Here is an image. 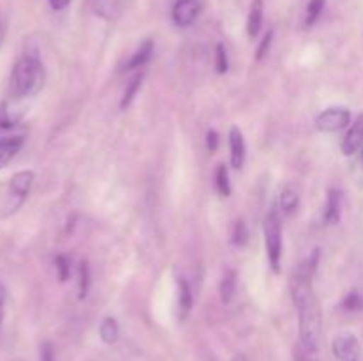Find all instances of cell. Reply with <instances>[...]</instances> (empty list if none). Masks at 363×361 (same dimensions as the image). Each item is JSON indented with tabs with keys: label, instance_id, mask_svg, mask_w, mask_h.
<instances>
[{
	"label": "cell",
	"instance_id": "cell-1",
	"mask_svg": "<svg viewBox=\"0 0 363 361\" xmlns=\"http://www.w3.org/2000/svg\"><path fill=\"white\" fill-rule=\"evenodd\" d=\"M318 258L319 250H315L308 260L298 265L291 278V296H293V303L298 310V321H300V340L307 353L318 350L319 336H321V310H319V301L312 289V275L315 271Z\"/></svg>",
	"mask_w": 363,
	"mask_h": 361
},
{
	"label": "cell",
	"instance_id": "cell-2",
	"mask_svg": "<svg viewBox=\"0 0 363 361\" xmlns=\"http://www.w3.org/2000/svg\"><path fill=\"white\" fill-rule=\"evenodd\" d=\"M45 73L38 53L25 52L14 62L9 74V96L13 99H25L34 96L43 87Z\"/></svg>",
	"mask_w": 363,
	"mask_h": 361
},
{
	"label": "cell",
	"instance_id": "cell-3",
	"mask_svg": "<svg viewBox=\"0 0 363 361\" xmlns=\"http://www.w3.org/2000/svg\"><path fill=\"white\" fill-rule=\"evenodd\" d=\"M34 179L35 173L32 172V170H21V172H16L11 177L9 184H7L6 195H4L2 205H0V216H2V218L14 214V212L23 205L28 193H30Z\"/></svg>",
	"mask_w": 363,
	"mask_h": 361
},
{
	"label": "cell",
	"instance_id": "cell-4",
	"mask_svg": "<svg viewBox=\"0 0 363 361\" xmlns=\"http://www.w3.org/2000/svg\"><path fill=\"white\" fill-rule=\"evenodd\" d=\"M264 244L269 265L273 271L279 273L282 260V225L277 209H272L264 218Z\"/></svg>",
	"mask_w": 363,
	"mask_h": 361
},
{
	"label": "cell",
	"instance_id": "cell-5",
	"mask_svg": "<svg viewBox=\"0 0 363 361\" xmlns=\"http://www.w3.org/2000/svg\"><path fill=\"white\" fill-rule=\"evenodd\" d=\"M315 124H318V130L328 131V133L340 131L351 124V112L344 106H332L319 113Z\"/></svg>",
	"mask_w": 363,
	"mask_h": 361
},
{
	"label": "cell",
	"instance_id": "cell-6",
	"mask_svg": "<svg viewBox=\"0 0 363 361\" xmlns=\"http://www.w3.org/2000/svg\"><path fill=\"white\" fill-rule=\"evenodd\" d=\"M333 354L340 361H358L360 357V342L353 333H340L333 338Z\"/></svg>",
	"mask_w": 363,
	"mask_h": 361
},
{
	"label": "cell",
	"instance_id": "cell-7",
	"mask_svg": "<svg viewBox=\"0 0 363 361\" xmlns=\"http://www.w3.org/2000/svg\"><path fill=\"white\" fill-rule=\"evenodd\" d=\"M201 13V0H176L172 7V20L177 27H191Z\"/></svg>",
	"mask_w": 363,
	"mask_h": 361
},
{
	"label": "cell",
	"instance_id": "cell-8",
	"mask_svg": "<svg viewBox=\"0 0 363 361\" xmlns=\"http://www.w3.org/2000/svg\"><path fill=\"white\" fill-rule=\"evenodd\" d=\"M229 147H230V165L233 168H243L245 158H247V145H245L243 133L238 126H233L229 131Z\"/></svg>",
	"mask_w": 363,
	"mask_h": 361
},
{
	"label": "cell",
	"instance_id": "cell-9",
	"mask_svg": "<svg viewBox=\"0 0 363 361\" xmlns=\"http://www.w3.org/2000/svg\"><path fill=\"white\" fill-rule=\"evenodd\" d=\"M363 147V113L354 119V122L351 124L350 131L346 133L342 140V152L346 156L357 154L358 151Z\"/></svg>",
	"mask_w": 363,
	"mask_h": 361
},
{
	"label": "cell",
	"instance_id": "cell-10",
	"mask_svg": "<svg viewBox=\"0 0 363 361\" xmlns=\"http://www.w3.org/2000/svg\"><path fill=\"white\" fill-rule=\"evenodd\" d=\"M25 138L21 134H13V137L0 138V170L6 165H9L11 159L20 152L23 147Z\"/></svg>",
	"mask_w": 363,
	"mask_h": 361
},
{
	"label": "cell",
	"instance_id": "cell-11",
	"mask_svg": "<svg viewBox=\"0 0 363 361\" xmlns=\"http://www.w3.org/2000/svg\"><path fill=\"white\" fill-rule=\"evenodd\" d=\"M191 306H194V296H191V289L184 278H177V310H179V319H184L190 315Z\"/></svg>",
	"mask_w": 363,
	"mask_h": 361
},
{
	"label": "cell",
	"instance_id": "cell-12",
	"mask_svg": "<svg viewBox=\"0 0 363 361\" xmlns=\"http://www.w3.org/2000/svg\"><path fill=\"white\" fill-rule=\"evenodd\" d=\"M262 23H264V2L262 0H254L247 20V32L252 39L257 38L262 28Z\"/></svg>",
	"mask_w": 363,
	"mask_h": 361
},
{
	"label": "cell",
	"instance_id": "cell-13",
	"mask_svg": "<svg viewBox=\"0 0 363 361\" xmlns=\"http://www.w3.org/2000/svg\"><path fill=\"white\" fill-rule=\"evenodd\" d=\"M152 53H155V42L151 39H145L140 46H138L137 52L133 53L130 60L126 64V69H140V67L147 66L152 59Z\"/></svg>",
	"mask_w": 363,
	"mask_h": 361
},
{
	"label": "cell",
	"instance_id": "cell-14",
	"mask_svg": "<svg viewBox=\"0 0 363 361\" xmlns=\"http://www.w3.org/2000/svg\"><path fill=\"white\" fill-rule=\"evenodd\" d=\"M325 222L328 225H335V223L340 222V191L335 190V188L328 190L325 207Z\"/></svg>",
	"mask_w": 363,
	"mask_h": 361
},
{
	"label": "cell",
	"instance_id": "cell-15",
	"mask_svg": "<svg viewBox=\"0 0 363 361\" xmlns=\"http://www.w3.org/2000/svg\"><path fill=\"white\" fill-rule=\"evenodd\" d=\"M119 335H121V329L116 319L113 317L103 319L101 326H99V336H101L103 342L112 345V343H116L117 340H119Z\"/></svg>",
	"mask_w": 363,
	"mask_h": 361
},
{
	"label": "cell",
	"instance_id": "cell-16",
	"mask_svg": "<svg viewBox=\"0 0 363 361\" xmlns=\"http://www.w3.org/2000/svg\"><path fill=\"white\" fill-rule=\"evenodd\" d=\"M236 294V271L234 269H227L223 275L222 282H220V296H222L223 303H230Z\"/></svg>",
	"mask_w": 363,
	"mask_h": 361
},
{
	"label": "cell",
	"instance_id": "cell-17",
	"mask_svg": "<svg viewBox=\"0 0 363 361\" xmlns=\"http://www.w3.org/2000/svg\"><path fill=\"white\" fill-rule=\"evenodd\" d=\"M121 2L123 0H92L94 11L105 20H113L121 11Z\"/></svg>",
	"mask_w": 363,
	"mask_h": 361
},
{
	"label": "cell",
	"instance_id": "cell-18",
	"mask_svg": "<svg viewBox=\"0 0 363 361\" xmlns=\"http://www.w3.org/2000/svg\"><path fill=\"white\" fill-rule=\"evenodd\" d=\"M142 80H144V73H142V71L131 78L130 84H128L126 88H124L123 98H121V110H126L128 106L133 103L135 96L138 94V91H140V87H142Z\"/></svg>",
	"mask_w": 363,
	"mask_h": 361
},
{
	"label": "cell",
	"instance_id": "cell-19",
	"mask_svg": "<svg viewBox=\"0 0 363 361\" xmlns=\"http://www.w3.org/2000/svg\"><path fill=\"white\" fill-rule=\"evenodd\" d=\"M298 204H300V195L293 190V188H286L280 193V209L286 214H293L298 209Z\"/></svg>",
	"mask_w": 363,
	"mask_h": 361
},
{
	"label": "cell",
	"instance_id": "cell-20",
	"mask_svg": "<svg viewBox=\"0 0 363 361\" xmlns=\"http://www.w3.org/2000/svg\"><path fill=\"white\" fill-rule=\"evenodd\" d=\"M216 190H218V193L222 195V197H229L230 195V180H229V168H227V165H223V163H220L218 166H216Z\"/></svg>",
	"mask_w": 363,
	"mask_h": 361
},
{
	"label": "cell",
	"instance_id": "cell-21",
	"mask_svg": "<svg viewBox=\"0 0 363 361\" xmlns=\"http://www.w3.org/2000/svg\"><path fill=\"white\" fill-rule=\"evenodd\" d=\"M325 0H311L307 7V16H305V27H312L319 20L321 13L325 11Z\"/></svg>",
	"mask_w": 363,
	"mask_h": 361
},
{
	"label": "cell",
	"instance_id": "cell-22",
	"mask_svg": "<svg viewBox=\"0 0 363 361\" xmlns=\"http://www.w3.org/2000/svg\"><path fill=\"white\" fill-rule=\"evenodd\" d=\"M342 308L346 311H360L363 310V294L358 290H351L344 296Z\"/></svg>",
	"mask_w": 363,
	"mask_h": 361
},
{
	"label": "cell",
	"instance_id": "cell-23",
	"mask_svg": "<svg viewBox=\"0 0 363 361\" xmlns=\"http://www.w3.org/2000/svg\"><path fill=\"white\" fill-rule=\"evenodd\" d=\"M248 241V229H247V223L243 219H238L236 225H234L233 230V243L236 246H245Z\"/></svg>",
	"mask_w": 363,
	"mask_h": 361
},
{
	"label": "cell",
	"instance_id": "cell-24",
	"mask_svg": "<svg viewBox=\"0 0 363 361\" xmlns=\"http://www.w3.org/2000/svg\"><path fill=\"white\" fill-rule=\"evenodd\" d=\"M80 299H85L89 292V287H91V269H89L87 262H82L80 264Z\"/></svg>",
	"mask_w": 363,
	"mask_h": 361
},
{
	"label": "cell",
	"instance_id": "cell-25",
	"mask_svg": "<svg viewBox=\"0 0 363 361\" xmlns=\"http://www.w3.org/2000/svg\"><path fill=\"white\" fill-rule=\"evenodd\" d=\"M55 268H57V275H59L60 282H66V280L71 276V260L69 257H66V255H59V257L55 258Z\"/></svg>",
	"mask_w": 363,
	"mask_h": 361
},
{
	"label": "cell",
	"instance_id": "cell-26",
	"mask_svg": "<svg viewBox=\"0 0 363 361\" xmlns=\"http://www.w3.org/2000/svg\"><path fill=\"white\" fill-rule=\"evenodd\" d=\"M227 69H229V57H227V50L222 42H218V45H216V71H218L220 74H223L227 73Z\"/></svg>",
	"mask_w": 363,
	"mask_h": 361
},
{
	"label": "cell",
	"instance_id": "cell-27",
	"mask_svg": "<svg viewBox=\"0 0 363 361\" xmlns=\"http://www.w3.org/2000/svg\"><path fill=\"white\" fill-rule=\"evenodd\" d=\"M273 42V30H268L264 34V38L261 39V45L257 46V52H255V60H262L266 57V53L269 52Z\"/></svg>",
	"mask_w": 363,
	"mask_h": 361
},
{
	"label": "cell",
	"instance_id": "cell-28",
	"mask_svg": "<svg viewBox=\"0 0 363 361\" xmlns=\"http://www.w3.org/2000/svg\"><path fill=\"white\" fill-rule=\"evenodd\" d=\"M206 145H208L209 152H216L218 151L220 145V137L215 130H209L208 134H206Z\"/></svg>",
	"mask_w": 363,
	"mask_h": 361
},
{
	"label": "cell",
	"instance_id": "cell-29",
	"mask_svg": "<svg viewBox=\"0 0 363 361\" xmlns=\"http://www.w3.org/2000/svg\"><path fill=\"white\" fill-rule=\"evenodd\" d=\"M39 361H55V353H53V345L50 342H45L39 349Z\"/></svg>",
	"mask_w": 363,
	"mask_h": 361
},
{
	"label": "cell",
	"instance_id": "cell-30",
	"mask_svg": "<svg viewBox=\"0 0 363 361\" xmlns=\"http://www.w3.org/2000/svg\"><path fill=\"white\" fill-rule=\"evenodd\" d=\"M69 2H71V0H48L50 7H52L53 11H62V9H66V7L69 6Z\"/></svg>",
	"mask_w": 363,
	"mask_h": 361
},
{
	"label": "cell",
	"instance_id": "cell-31",
	"mask_svg": "<svg viewBox=\"0 0 363 361\" xmlns=\"http://www.w3.org/2000/svg\"><path fill=\"white\" fill-rule=\"evenodd\" d=\"M4 308H6V289H4V285L0 283V328H2L4 322Z\"/></svg>",
	"mask_w": 363,
	"mask_h": 361
},
{
	"label": "cell",
	"instance_id": "cell-32",
	"mask_svg": "<svg viewBox=\"0 0 363 361\" xmlns=\"http://www.w3.org/2000/svg\"><path fill=\"white\" fill-rule=\"evenodd\" d=\"M4 35H6V23H4V18L2 14H0V45H2L4 41Z\"/></svg>",
	"mask_w": 363,
	"mask_h": 361
},
{
	"label": "cell",
	"instance_id": "cell-33",
	"mask_svg": "<svg viewBox=\"0 0 363 361\" xmlns=\"http://www.w3.org/2000/svg\"><path fill=\"white\" fill-rule=\"evenodd\" d=\"M233 361H247V357H245L243 354H236V356L233 357Z\"/></svg>",
	"mask_w": 363,
	"mask_h": 361
},
{
	"label": "cell",
	"instance_id": "cell-34",
	"mask_svg": "<svg viewBox=\"0 0 363 361\" xmlns=\"http://www.w3.org/2000/svg\"><path fill=\"white\" fill-rule=\"evenodd\" d=\"M362 163H363V147H362Z\"/></svg>",
	"mask_w": 363,
	"mask_h": 361
}]
</instances>
